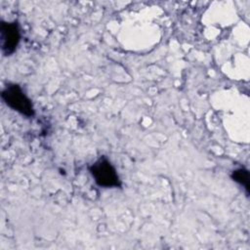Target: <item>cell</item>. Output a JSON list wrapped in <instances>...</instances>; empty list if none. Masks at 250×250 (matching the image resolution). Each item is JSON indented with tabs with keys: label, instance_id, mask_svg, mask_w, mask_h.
I'll return each instance as SVG.
<instances>
[{
	"label": "cell",
	"instance_id": "277c9868",
	"mask_svg": "<svg viewBox=\"0 0 250 250\" xmlns=\"http://www.w3.org/2000/svg\"><path fill=\"white\" fill-rule=\"evenodd\" d=\"M230 178L233 182L245 188L246 194H249V171L244 167H238L231 171Z\"/></svg>",
	"mask_w": 250,
	"mask_h": 250
},
{
	"label": "cell",
	"instance_id": "7a4b0ae2",
	"mask_svg": "<svg viewBox=\"0 0 250 250\" xmlns=\"http://www.w3.org/2000/svg\"><path fill=\"white\" fill-rule=\"evenodd\" d=\"M89 172L96 185L101 188H112L122 187V182L115 167L105 156H101L92 163L89 166Z\"/></svg>",
	"mask_w": 250,
	"mask_h": 250
},
{
	"label": "cell",
	"instance_id": "3957f363",
	"mask_svg": "<svg viewBox=\"0 0 250 250\" xmlns=\"http://www.w3.org/2000/svg\"><path fill=\"white\" fill-rule=\"evenodd\" d=\"M0 41L4 56H11L16 52L21 41V29L18 21H1Z\"/></svg>",
	"mask_w": 250,
	"mask_h": 250
},
{
	"label": "cell",
	"instance_id": "6da1fadb",
	"mask_svg": "<svg viewBox=\"0 0 250 250\" xmlns=\"http://www.w3.org/2000/svg\"><path fill=\"white\" fill-rule=\"evenodd\" d=\"M1 99L11 109L25 117L30 118L35 114L31 100L17 83L7 84L1 93Z\"/></svg>",
	"mask_w": 250,
	"mask_h": 250
}]
</instances>
